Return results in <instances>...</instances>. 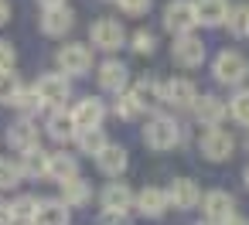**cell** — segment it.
<instances>
[{
  "mask_svg": "<svg viewBox=\"0 0 249 225\" xmlns=\"http://www.w3.org/2000/svg\"><path fill=\"white\" fill-rule=\"evenodd\" d=\"M113 113H116L120 120H137V116L143 113V106L137 103V96H133V92H120V99H116Z\"/></svg>",
  "mask_w": 249,
  "mask_h": 225,
  "instance_id": "cell-31",
  "label": "cell"
},
{
  "mask_svg": "<svg viewBox=\"0 0 249 225\" xmlns=\"http://www.w3.org/2000/svg\"><path fill=\"white\" fill-rule=\"evenodd\" d=\"M35 208H38V198H31V194H21V198L11 201V215L21 225H31L35 222Z\"/></svg>",
  "mask_w": 249,
  "mask_h": 225,
  "instance_id": "cell-28",
  "label": "cell"
},
{
  "mask_svg": "<svg viewBox=\"0 0 249 225\" xmlns=\"http://www.w3.org/2000/svg\"><path fill=\"white\" fill-rule=\"evenodd\" d=\"M178 140H181V126H178L171 116H154V120L143 126V143H147L150 150H171Z\"/></svg>",
  "mask_w": 249,
  "mask_h": 225,
  "instance_id": "cell-2",
  "label": "cell"
},
{
  "mask_svg": "<svg viewBox=\"0 0 249 225\" xmlns=\"http://www.w3.org/2000/svg\"><path fill=\"white\" fill-rule=\"evenodd\" d=\"M75 28V14L62 4V7H48L45 14H41V31L48 35V38H62V35H69Z\"/></svg>",
  "mask_w": 249,
  "mask_h": 225,
  "instance_id": "cell-16",
  "label": "cell"
},
{
  "mask_svg": "<svg viewBox=\"0 0 249 225\" xmlns=\"http://www.w3.org/2000/svg\"><path fill=\"white\" fill-rule=\"evenodd\" d=\"M201 211H205V218H208L212 225H222L225 218L235 215V198H232L229 191H208V194L201 198Z\"/></svg>",
  "mask_w": 249,
  "mask_h": 225,
  "instance_id": "cell-12",
  "label": "cell"
},
{
  "mask_svg": "<svg viewBox=\"0 0 249 225\" xmlns=\"http://www.w3.org/2000/svg\"><path fill=\"white\" fill-rule=\"evenodd\" d=\"M201 201V191L191 177H174L171 188H167V205L178 208V211H191L195 205Z\"/></svg>",
  "mask_w": 249,
  "mask_h": 225,
  "instance_id": "cell-10",
  "label": "cell"
},
{
  "mask_svg": "<svg viewBox=\"0 0 249 225\" xmlns=\"http://www.w3.org/2000/svg\"><path fill=\"white\" fill-rule=\"evenodd\" d=\"M7 147H14L18 154H28L31 147H41V143H38V126H35L28 116H21L18 123L7 126Z\"/></svg>",
  "mask_w": 249,
  "mask_h": 225,
  "instance_id": "cell-14",
  "label": "cell"
},
{
  "mask_svg": "<svg viewBox=\"0 0 249 225\" xmlns=\"http://www.w3.org/2000/svg\"><path fill=\"white\" fill-rule=\"evenodd\" d=\"M198 150H201L205 160H215V164H218V160H229L232 150H235V137H232L229 130H222V126L205 130L201 140H198Z\"/></svg>",
  "mask_w": 249,
  "mask_h": 225,
  "instance_id": "cell-3",
  "label": "cell"
},
{
  "mask_svg": "<svg viewBox=\"0 0 249 225\" xmlns=\"http://www.w3.org/2000/svg\"><path fill=\"white\" fill-rule=\"evenodd\" d=\"M21 92V82L14 72H0V103H14V96Z\"/></svg>",
  "mask_w": 249,
  "mask_h": 225,
  "instance_id": "cell-33",
  "label": "cell"
},
{
  "mask_svg": "<svg viewBox=\"0 0 249 225\" xmlns=\"http://www.w3.org/2000/svg\"><path fill=\"white\" fill-rule=\"evenodd\" d=\"M75 143H79L82 154H89V157L96 154V157H99L103 147H106V133H103L99 126H96V130H79V133H75Z\"/></svg>",
  "mask_w": 249,
  "mask_h": 225,
  "instance_id": "cell-26",
  "label": "cell"
},
{
  "mask_svg": "<svg viewBox=\"0 0 249 225\" xmlns=\"http://www.w3.org/2000/svg\"><path fill=\"white\" fill-rule=\"evenodd\" d=\"M212 72H215V82H222V86H242L249 79V62H246L242 52H229L225 48V52H218Z\"/></svg>",
  "mask_w": 249,
  "mask_h": 225,
  "instance_id": "cell-1",
  "label": "cell"
},
{
  "mask_svg": "<svg viewBox=\"0 0 249 225\" xmlns=\"http://www.w3.org/2000/svg\"><path fill=\"white\" fill-rule=\"evenodd\" d=\"M89 198H92L89 181L72 177V181H65V184H62V201H65L69 208H82V205H89Z\"/></svg>",
  "mask_w": 249,
  "mask_h": 225,
  "instance_id": "cell-23",
  "label": "cell"
},
{
  "mask_svg": "<svg viewBox=\"0 0 249 225\" xmlns=\"http://www.w3.org/2000/svg\"><path fill=\"white\" fill-rule=\"evenodd\" d=\"M195 24H198V17H195V7H191V0H171V4L164 7V28L171 31V35H191L195 31Z\"/></svg>",
  "mask_w": 249,
  "mask_h": 225,
  "instance_id": "cell-4",
  "label": "cell"
},
{
  "mask_svg": "<svg viewBox=\"0 0 249 225\" xmlns=\"http://www.w3.org/2000/svg\"><path fill=\"white\" fill-rule=\"evenodd\" d=\"M96 79H99V86H103L106 92H116V96H120V92L126 89V82H130V69H126L123 62L109 58V62H103V65H99Z\"/></svg>",
  "mask_w": 249,
  "mask_h": 225,
  "instance_id": "cell-17",
  "label": "cell"
},
{
  "mask_svg": "<svg viewBox=\"0 0 249 225\" xmlns=\"http://www.w3.org/2000/svg\"><path fill=\"white\" fill-rule=\"evenodd\" d=\"M14 62H18L14 45H11V41H0V72H11V69H14Z\"/></svg>",
  "mask_w": 249,
  "mask_h": 225,
  "instance_id": "cell-36",
  "label": "cell"
},
{
  "mask_svg": "<svg viewBox=\"0 0 249 225\" xmlns=\"http://www.w3.org/2000/svg\"><path fill=\"white\" fill-rule=\"evenodd\" d=\"M242 181H246V188H249V164H246V171H242Z\"/></svg>",
  "mask_w": 249,
  "mask_h": 225,
  "instance_id": "cell-43",
  "label": "cell"
},
{
  "mask_svg": "<svg viewBox=\"0 0 249 225\" xmlns=\"http://www.w3.org/2000/svg\"><path fill=\"white\" fill-rule=\"evenodd\" d=\"M14 222V215H11V205L7 201H0V225H11Z\"/></svg>",
  "mask_w": 249,
  "mask_h": 225,
  "instance_id": "cell-38",
  "label": "cell"
},
{
  "mask_svg": "<svg viewBox=\"0 0 249 225\" xmlns=\"http://www.w3.org/2000/svg\"><path fill=\"white\" fill-rule=\"evenodd\" d=\"M103 211L106 215H126L130 208H133V201H137V194L123 184V181H113V184H106L103 188Z\"/></svg>",
  "mask_w": 249,
  "mask_h": 225,
  "instance_id": "cell-11",
  "label": "cell"
},
{
  "mask_svg": "<svg viewBox=\"0 0 249 225\" xmlns=\"http://www.w3.org/2000/svg\"><path fill=\"white\" fill-rule=\"evenodd\" d=\"M96 164H99V171H103V174L120 177V174L126 171V164H130V157H126V150H123L120 143H106V147H103V154L96 157Z\"/></svg>",
  "mask_w": 249,
  "mask_h": 225,
  "instance_id": "cell-21",
  "label": "cell"
},
{
  "mask_svg": "<svg viewBox=\"0 0 249 225\" xmlns=\"http://www.w3.org/2000/svg\"><path fill=\"white\" fill-rule=\"evenodd\" d=\"M7 17H11V4H7V0H0V28L7 24Z\"/></svg>",
  "mask_w": 249,
  "mask_h": 225,
  "instance_id": "cell-39",
  "label": "cell"
},
{
  "mask_svg": "<svg viewBox=\"0 0 249 225\" xmlns=\"http://www.w3.org/2000/svg\"><path fill=\"white\" fill-rule=\"evenodd\" d=\"M72 116V123H75V133L79 130H96V126H103V116H106V106L99 103V99H79L75 103V109L69 113Z\"/></svg>",
  "mask_w": 249,
  "mask_h": 225,
  "instance_id": "cell-13",
  "label": "cell"
},
{
  "mask_svg": "<svg viewBox=\"0 0 249 225\" xmlns=\"http://www.w3.org/2000/svg\"><path fill=\"white\" fill-rule=\"evenodd\" d=\"M195 116H198L201 126L215 130V126L229 116V106H225L218 96H198V103H195Z\"/></svg>",
  "mask_w": 249,
  "mask_h": 225,
  "instance_id": "cell-18",
  "label": "cell"
},
{
  "mask_svg": "<svg viewBox=\"0 0 249 225\" xmlns=\"http://www.w3.org/2000/svg\"><path fill=\"white\" fill-rule=\"evenodd\" d=\"M133 96H137V103L147 109V106H157L160 103V82L157 79H140L137 86H133Z\"/></svg>",
  "mask_w": 249,
  "mask_h": 225,
  "instance_id": "cell-27",
  "label": "cell"
},
{
  "mask_svg": "<svg viewBox=\"0 0 249 225\" xmlns=\"http://www.w3.org/2000/svg\"><path fill=\"white\" fill-rule=\"evenodd\" d=\"M38 4H41V7L48 11V7H62V4H65V0H38Z\"/></svg>",
  "mask_w": 249,
  "mask_h": 225,
  "instance_id": "cell-42",
  "label": "cell"
},
{
  "mask_svg": "<svg viewBox=\"0 0 249 225\" xmlns=\"http://www.w3.org/2000/svg\"><path fill=\"white\" fill-rule=\"evenodd\" d=\"M106 225H130L126 215H106Z\"/></svg>",
  "mask_w": 249,
  "mask_h": 225,
  "instance_id": "cell-40",
  "label": "cell"
},
{
  "mask_svg": "<svg viewBox=\"0 0 249 225\" xmlns=\"http://www.w3.org/2000/svg\"><path fill=\"white\" fill-rule=\"evenodd\" d=\"M35 92H38V99H41L45 106L62 109V103L72 96V86H69V79H65L62 72H48V75H41V79H38Z\"/></svg>",
  "mask_w": 249,
  "mask_h": 225,
  "instance_id": "cell-5",
  "label": "cell"
},
{
  "mask_svg": "<svg viewBox=\"0 0 249 225\" xmlns=\"http://www.w3.org/2000/svg\"><path fill=\"white\" fill-rule=\"evenodd\" d=\"M55 62H58V69L65 72V75H86L89 69H92V52L86 48V45H62L58 48V55H55Z\"/></svg>",
  "mask_w": 249,
  "mask_h": 225,
  "instance_id": "cell-7",
  "label": "cell"
},
{
  "mask_svg": "<svg viewBox=\"0 0 249 225\" xmlns=\"http://www.w3.org/2000/svg\"><path fill=\"white\" fill-rule=\"evenodd\" d=\"M225 24H229V31L235 35V38H246L249 35V7H229V17H225Z\"/></svg>",
  "mask_w": 249,
  "mask_h": 225,
  "instance_id": "cell-29",
  "label": "cell"
},
{
  "mask_svg": "<svg viewBox=\"0 0 249 225\" xmlns=\"http://www.w3.org/2000/svg\"><path fill=\"white\" fill-rule=\"evenodd\" d=\"M133 208H137L140 215H147V218H160V215L171 208V205H167V191H160V188H143V191L137 194Z\"/></svg>",
  "mask_w": 249,
  "mask_h": 225,
  "instance_id": "cell-20",
  "label": "cell"
},
{
  "mask_svg": "<svg viewBox=\"0 0 249 225\" xmlns=\"http://www.w3.org/2000/svg\"><path fill=\"white\" fill-rule=\"evenodd\" d=\"M154 48H157V38L150 31H137L133 35V52L137 55H154Z\"/></svg>",
  "mask_w": 249,
  "mask_h": 225,
  "instance_id": "cell-35",
  "label": "cell"
},
{
  "mask_svg": "<svg viewBox=\"0 0 249 225\" xmlns=\"http://www.w3.org/2000/svg\"><path fill=\"white\" fill-rule=\"evenodd\" d=\"M14 106H18V109H21V113L28 116V113H35V109H41L45 103L38 99V92H35V89H21V92L14 96Z\"/></svg>",
  "mask_w": 249,
  "mask_h": 225,
  "instance_id": "cell-34",
  "label": "cell"
},
{
  "mask_svg": "<svg viewBox=\"0 0 249 225\" xmlns=\"http://www.w3.org/2000/svg\"><path fill=\"white\" fill-rule=\"evenodd\" d=\"M45 177H52V181H58V184H65V181H72V177H79V160L72 157V154H48V174Z\"/></svg>",
  "mask_w": 249,
  "mask_h": 225,
  "instance_id": "cell-22",
  "label": "cell"
},
{
  "mask_svg": "<svg viewBox=\"0 0 249 225\" xmlns=\"http://www.w3.org/2000/svg\"><path fill=\"white\" fill-rule=\"evenodd\" d=\"M222 225H249V218H242V215H232V218H225Z\"/></svg>",
  "mask_w": 249,
  "mask_h": 225,
  "instance_id": "cell-41",
  "label": "cell"
},
{
  "mask_svg": "<svg viewBox=\"0 0 249 225\" xmlns=\"http://www.w3.org/2000/svg\"><path fill=\"white\" fill-rule=\"evenodd\" d=\"M246 147H249V133H246Z\"/></svg>",
  "mask_w": 249,
  "mask_h": 225,
  "instance_id": "cell-44",
  "label": "cell"
},
{
  "mask_svg": "<svg viewBox=\"0 0 249 225\" xmlns=\"http://www.w3.org/2000/svg\"><path fill=\"white\" fill-rule=\"evenodd\" d=\"M24 181L21 160H0V188H18Z\"/></svg>",
  "mask_w": 249,
  "mask_h": 225,
  "instance_id": "cell-32",
  "label": "cell"
},
{
  "mask_svg": "<svg viewBox=\"0 0 249 225\" xmlns=\"http://www.w3.org/2000/svg\"><path fill=\"white\" fill-rule=\"evenodd\" d=\"M191 7H195L198 24L205 28H218L229 17V0H191Z\"/></svg>",
  "mask_w": 249,
  "mask_h": 225,
  "instance_id": "cell-19",
  "label": "cell"
},
{
  "mask_svg": "<svg viewBox=\"0 0 249 225\" xmlns=\"http://www.w3.org/2000/svg\"><path fill=\"white\" fill-rule=\"evenodd\" d=\"M160 103H171L174 109H195L198 89L188 79H167V82H160Z\"/></svg>",
  "mask_w": 249,
  "mask_h": 225,
  "instance_id": "cell-8",
  "label": "cell"
},
{
  "mask_svg": "<svg viewBox=\"0 0 249 225\" xmlns=\"http://www.w3.org/2000/svg\"><path fill=\"white\" fill-rule=\"evenodd\" d=\"M45 126H48V137H52V140H62V143H65V140L75 137V123H72V116H69L65 109H52V116H48Z\"/></svg>",
  "mask_w": 249,
  "mask_h": 225,
  "instance_id": "cell-24",
  "label": "cell"
},
{
  "mask_svg": "<svg viewBox=\"0 0 249 225\" xmlns=\"http://www.w3.org/2000/svg\"><path fill=\"white\" fill-rule=\"evenodd\" d=\"M116 4H120V11H123V14L137 17V14H147V7H150V0H116Z\"/></svg>",
  "mask_w": 249,
  "mask_h": 225,
  "instance_id": "cell-37",
  "label": "cell"
},
{
  "mask_svg": "<svg viewBox=\"0 0 249 225\" xmlns=\"http://www.w3.org/2000/svg\"><path fill=\"white\" fill-rule=\"evenodd\" d=\"M229 113H232L235 123H246V126H249V86H242V89L229 99Z\"/></svg>",
  "mask_w": 249,
  "mask_h": 225,
  "instance_id": "cell-30",
  "label": "cell"
},
{
  "mask_svg": "<svg viewBox=\"0 0 249 225\" xmlns=\"http://www.w3.org/2000/svg\"><path fill=\"white\" fill-rule=\"evenodd\" d=\"M69 222H72V215H69V205L62 198H41L31 225H69Z\"/></svg>",
  "mask_w": 249,
  "mask_h": 225,
  "instance_id": "cell-15",
  "label": "cell"
},
{
  "mask_svg": "<svg viewBox=\"0 0 249 225\" xmlns=\"http://www.w3.org/2000/svg\"><path fill=\"white\" fill-rule=\"evenodd\" d=\"M171 58H174V65H181V69H198V65L205 62V45H201V38H195V35L174 38Z\"/></svg>",
  "mask_w": 249,
  "mask_h": 225,
  "instance_id": "cell-9",
  "label": "cell"
},
{
  "mask_svg": "<svg viewBox=\"0 0 249 225\" xmlns=\"http://www.w3.org/2000/svg\"><path fill=\"white\" fill-rule=\"evenodd\" d=\"M89 41H92V48L116 52V48L126 41V31H123V24H120V21H113V17H103V21H96V24L89 28Z\"/></svg>",
  "mask_w": 249,
  "mask_h": 225,
  "instance_id": "cell-6",
  "label": "cell"
},
{
  "mask_svg": "<svg viewBox=\"0 0 249 225\" xmlns=\"http://www.w3.org/2000/svg\"><path fill=\"white\" fill-rule=\"evenodd\" d=\"M21 171H24V177H45L48 174V154L41 147H31L28 154H21Z\"/></svg>",
  "mask_w": 249,
  "mask_h": 225,
  "instance_id": "cell-25",
  "label": "cell"
}]
</instances>
